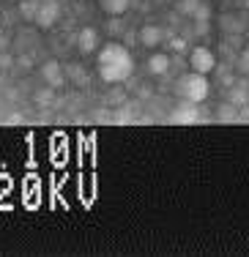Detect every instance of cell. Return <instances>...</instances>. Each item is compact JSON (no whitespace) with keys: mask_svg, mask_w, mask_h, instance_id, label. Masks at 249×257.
<instances>
[{"mask_svg":"<svg viewBox=\"0 0 249 257\" xmlns=\"http://www.w3.org/2000/svg\"><path fill=\"white\" fill-rule=\"evenodd\" d=\"M96 74L107 85H120L135 74V58L118 41H107L96 50Z\"/></svg>","mask_w":249,"mask_h":257,"instance_id":"cell-1","label":"cell"},{"mask_svg":"<svg viewBox=\"0 0 249 257\" xmlns=\"http://www.w3.org/2000/svg\"><path fill=\"white\" fill-rule=\"evenodd\" d=\"M173 93L184 101H194V104H203L211 96V82L208 74H197V71H186L175 79L173 85Z\"/></svg>","mask_w":249,"mask_h":257,"instance_id":"cell-2","label":"cell"},{"mask_svg":"<svg viewBox=\"0 0 249 257\" xmlns=\"http://www.w3.org/2000/svg\"><path fill=\"white\" fill-rule=\"evenodd\" d=\"M60 17H63V6H60V0H41L33 25L41 28V30H52L60 22Z\"/></svg>","mask_w":249,"mask_h":257,"instance_id":"cell-3","label":"cell"},{"mask_svg":"<svg viewBox=\"0 0 249 257\" xmlns=\"http://www.w3.org/2000/svg\"><path fill=\"white\" fill-rule=\"evenodd\" d=\"M189 69L197 71V74H211L216 71V55L208 47H194L189 52Z\"/></svg>","mask_w":249,"mask_h":257,"instance_id":"cell-4","label":"cell"},{"mask_svg":"<svg viewBox=\"0 0 249 257\" xmlns=\"http://www.w3.org/2000/svg\"><path fill=\"white\" fill-rule=\"evenodd\" d=\"M170 120H173V123H197L200 120V104L178 99V104L170 109Z\"/></svg>","mask_w":249,"mask_h":257,"instance_id":"cell-5","label":"cell"},{"mask_svg":"<svg viewBox=\"0 0 249 257\" xmlns=\"http://www.w3.org/2000/svg\"><path fill=\"white\" fill-rule=\"evenodd\" d=\"M99 30L85 25L77 30V50H80V55H93L96 50H99Z\"/></svg>","mask_w":249,"mask_h":257,"instance_id":"cell-6","label":"cell"},{"mask_svg":"<svg viewBox=\"0 0 249 257\" xmlns=\"http://www.w3.org/2000/svg\"><path fill=\"white\" fill-rule=\"evenodd\" d=\"M39 74H41V79H44V85H47V88H52V90H58L60 85L66 82L63 66H60L58 60H47V63L39 69Z\"/></svg>","mask_w":249,"mask_h":257,"instance_id":"cell-7","label":"cell"},{"mask_svg":"<svg viewBox=\"0 0 249 257\" xmlns=\"http://www.w3.org/2000/svg\"><path fill=\"white\" fill-rule=\"evenodd\" d=\"M140 44L148 47V50H156V47H162V41H165V30H162V25H154V22H148V25L140 28L137 33Z\"/></svg>","mask_w":249,"mask_h":257,"instance_id":"cell-8","label":"cell"},{"mask_svg":"<svg viewBox=\"0 0 249 257\" xmlns=\"http://www.w3.org/2000/svg\"><path fill=\"white\" fill-rule=\"evenodd\" d=\"M170 55L167 52H151V58L145 60V69H148V74L151 77H165L167 71H170Z\"/></svg>","mask_w":249,"mask_h":257,"instance_id":"cell-9","label":"cell"},{"mask_svg":"<svg viewBox=\"0 0 249 257\" xmlns=\"http://www.w3.org/2000/svg\"><path fill=\"white\" fill-rule=\"evenodd\" d=\"M96 6H99L107 17H123L126 11L132 9V0H96Z\"/></svg>","mask_w":249,"mask_h":257,"instance_id":"cell-10","label":"cell"},{"mask_svg":"<svg viewBox=\"0 0 249 257\" xmlns=\"http://www.w3.org/2000/svg\"><path fill=\"white\" fill-rule=\"evenodd\" d=\"M39 3H41V0H20V3H17V9H20L22 20L33 22L36 20V11H39Z\"/></svg>","mask_w":249,"mask_h":257,"instance_id":"cell-11","label":"cell"},{"mask_svg":"<svg viewBox=\"0 0 249 257\" xmlns=\"http://www.w3.org/2000/svg\"><path fill=\"white\" fill-rule=\"evenodd\" d=\"M200 6H203V0H178V3H175V14H181V17H192L197 14V9Z\"/></svg>","mask_w":249,"mask_h":257,"instance_id":"cell-12","label":"cell"},{"mask_svg":"<svg viewBox=\"0 0 249 257\" xmlns=\"http://www.w3.org/2000/svg\"><path fill=\"white\" fill-rule=\"evenodd\" d=\"M222 28H224V33H244V20L241 17H235V14H224L222 17Z\"/></svg>","mask_w":249,"mask_h":257,"instance_id":"cell-13","label":"cell"},{"mask_svg":"<svg viewBox=\"0 0 249 257\" xmlns=\"http://www.w3.org/2000/svg\"><path fill=\"white\" fill-rule=\"evenodd\" d=\"M244 101H249L246 88H244V85H235V88L230 90V104H233V107H241Z\"/></svg>","mask_w":249,"mask_h":257,"instance_id":"cell-14","label":"cell"},{"mask_svg":"<svg viewBox=\"0 0 249 257\" xmlns=\"http://www.w3.org/2000/svg\"><path fill=\"white\" fill-rule=\"evenodd\" d=\"M192 20H194V22H208V20H211V6L205 3V0H203V6L197 9V14H194Z\"/></svg>","mask_w":249,"mask_h":257,"instance_id":"cell-15","label":"cell"},{"mask_svg":"<svg viewBox=\"0 0 249 257\" xmlns=\"http://www.w3.org/2000/svg\"><path fill=\"white\" fill-rule=\"evenodd\" d=\"M216 112H219V120H233L235 118V107H233V104H222V107L219 109H216Z\"/></svg>","mask_w":249,"mask_h":257,"instance_id":"cell-16","label":"cell"},{"mask_svg":"<svg viewBox=\"0 0 249 257\" xmlns=\"http://www.w3.org/2000/svg\"><path fill=\"white\" fill-rule=\"evenodd\" d=\"M238 71H241V74H249V52H244L238 58Z\"/></svg>","mask_w":249,"mask_h":257,"instance_id":"cell-17","label":"cell"},{"mask_svg":"<svg viewBox=\"0 0 249 257\" xmlns=\"http://www.w3.org/2000/svg\"><path fill=\"white\" fill-rule=\"evenodd\" d=\"M11 63H14V58L6 52H0V69H11Z\"/></svg>","mask_w":249,"mask_h":257,"instance_id":"cell-18","label":"cell"},{"mask_svg":"<svg viewBox=\"0 0 249 257\" xmlns=\"http://www.w3.org/2000/svg\"><path fill=\"white\" fill-rule=\"evenodd\" d=\"M194 33H197V36L208 33V22H194Z\"/></svg>","mask_w":249,"mask_h":257,"instance_id":"cell-19","label":"cell"},{"mask_svg":"<svg viewBox=\"0 0 249 257\" xmlns=\"http://www.w3.org/2000/svg\"><path fill=\"white\" fill-rule=\"evenodd\" d=\"M173 50H175V52H184V50H186V44H184L181 39H175V41H173Z\"/></svg>","mask_w":249,"mask_h":257,"instance_id":"cell-20","label":"cell"},{"mask_svg":"<svg viewBox=\"0 0 249 257\" xmlns=\"http://www.w3.org/2000/svg\"><path fill=\"white\" fill-rule=\"evenodd\" d=\"M3 44H6V39H3V36H0V50H3Z\"/></svg>","mask_w":249,"mask_h":257,"instance_id":"cell-21","label":"cell"},{"mask_svg":"<svg viewBox=\"0 0 249 257\" xmlns=\"http://www.w3.org/2000/svg\"><path fill=\"white\" fill-rule=\"evenodd\" d=\"M244 6H246V9H249V0H246V3H244Z\"/></svg>","mask_w":249,"mask_h":257,"instance_id":"cell-22","label":"cell"}]
</instances>
